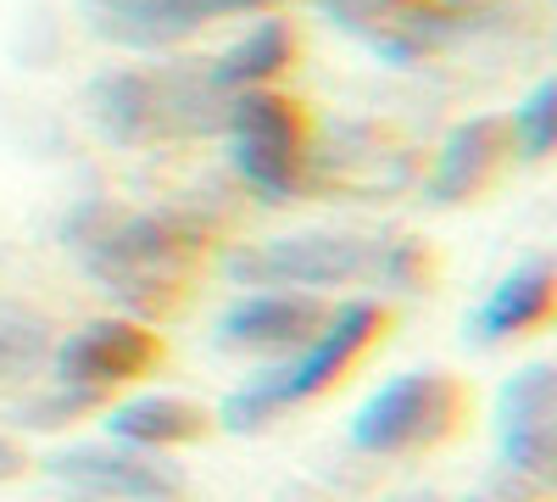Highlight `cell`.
Wrapping results in <instances>:
<instances>
[{
    "mask_svg": "<svg viewBox=\"0 0 557 502\" xmlns=\"http://www.w3.org/2000/svg\"><path fill=\"white\" fill-rule=\"evenodd\" d=\"M207 230L184 212H112L101 201L78 207L62 223V246L78 252L84 273L134 318H162L178 291L190 257L201 252Z\"/></svg>",
    "mask_w": 557,
    "mask_h": 502,
    "instance_id": "cell-1",
    "label": "cell"
},
{
    "mask_svg": "<svg viewBox=\"0 0 557 502\" xmlns=\"http://www.w3.org/2000/svg\"><path fill=\"white\" fill-rule=\"evenodd\" d=\"M89 123L112 146H151L173 134H212L223 128V89L212 84V68H107L84 89Z\"/></svg>",
    "mask_w": 557,
    "mask_h": 502,
    "instance_id": "cell-2",
    "label": "cell"
},
{
    "mask_svg": "<svg viewBox=\"0 0 557 502\" xmlns=\"http://www.w3.org/2000/svg\"><path fill=\"white\" fill-rule=\"evenodd\" d=\"M380 325H385V313H380V302H368V296L330 307V318H323L318 335H312L301 352H290L285 363L262 369L251 385H240V391L223 396V407H218L223 430H235V436H240V430H262L278 407L312 402L318 391H330V385L351 369V363L368 352V341L380 335Z\"/></svg>",
    "mask_w": 557,
    "mask_h": 502,
    "instance_id": "cell-3",
    "label": "cell"
},
{
    "mask_svg": "<svg viewBox=\"0 0 557 502\" xmlns=\"http://www.w3.org/2000/svg\"><path fill=\"white\" fill-rule=\"evenodd\" d=\"M228 128V162L262 201H296L301 168H307V123L290 96L273 89H235L223 112Z\"/></svg>",
    "mask_w": 557,
    "mask_h": 502,
    "instance_id": "cell-4",
    "label": "cell"
},
{
    "mask_svg": "<svg viewBox=\"0 0 557 502\" xmlns=\"http://www.w3.org/2000/svg\"><path fill=\"white\" fill-rule=\"evenodd\" d=\"M374 257H380V241L368 235L301 230V235L228 252L223 273L235 285H262V291H335V285L374 280Z\"/></svg>",
    "mask_w": 557,
    "mask_h": 502,
    "instance_id": "cell-5",
    "label": "cell"
},
{
    "mask_svg": "<svg viewBox=\"0 0 557 502\" xmlns=\"http://www.w3.org/2000/svg\"><path fill=\"white\" fill-rule=\"evenodd\" d=\"M462 391L451 375L441 369H407L396 380H385L351 414V446L368 458H401V452L435 446L451 425H457Z\"/></svg>",
    "mask_w": 557,
    "mask_h": 502,
    "instance_id": "cell-6",
    "label": "cell"
},
{
    "mask_svg": "<svg viewBox=\"0 0 557 502\" xmlns=\"http://www.w3.org/2000/svg\"><path fill=\"white\" fill-rule=\"evenodd\" d=\"M57 486L73 497L96 502H184L190 480L184 469L157 446H128V441H101V446H67L45 464Z\"/></svg>",
    "mask_w": 557,
    "mask_h": 502,
    "instance_id": "cell-7",
    "label": "cell"
},
{
    "mask_svg": "<svg viewBox=\"0 0 557 502\" xmlns=\"http://www.w3.org/2000/svg\"><path fill=\"white\" fill-rule=\"evenodd\" d=\"M496 441L513 491H546L557 458V375L552 363H524L496 396Z\"/></svg>",
    "mask_w": 557,
    "mask_h": 502,
    "instance_id": "cell-8",
    "label": "cell"
},
{
    "mask_svg": "<svg viewBox=\"0 0 557 502\" xmlns=\"http://www.w3.org/2000/svg\"><path fill=\"white\" fill-rule=\"evenodd\" d=\"M162 357L157 330H146L139 318H89V325L57 335L51 369L62 385H84L96 396H112V385H128Z\"/></svg>",
    "mask_w": 557,
    "mask_h": 502,
    "instance_id": "cell-9",
    "label": "cell"
},
{
    "mask_svg": "<svg viewBox=\"0 0 557 502\" xmlns=\"http://www.w3.org/2000/svg\"><path fill=\"white\" fill-rule=\"evenodd\" d=\"M268 0H78L89 34L123 51H168L228 12H262Z\"/></svg>",
    "mask_w": 557,
    "mask_h": 502,
    "instance_id": "cell-10",
    "label": "cell"
},
{
    "mask_svg": "<svg viewBox=\"0 0 557 502\" xmlns=\"http://www.w3.org/2000/svg\"><path fill=\"white\" fill-rule=\"evenodd\" d=\"M323 318H330V307L318 291H246L223 307L218 346L251 357H290L318 335Z\"/></svg>",
    "mask_w": 557,
    "mask_h": 502,
    "instance_id": "cell-11",
    "label": "cell"
},
{
    "mask_svg": "<svg viewBox=\"0 0 557 502\" xmlns=\"http://www.w3.org/2000/svg\"><path fill=\"white\" fill-rule=\"evenodd\" d=\"M507 146H513V140H507V118H469V123H457V128L446 134L441 157H435L430 196H435L441 207L474 201L491 179H496Z\"/></svg>",
    "mask_w": 557,
    "mask_h": 502,
    "instance_id": "cell-12",
    "label": "cell"
},
{
    "mask_svg": "<svg viewBox=\"0 0 557 502\" xmlns=\"http://www.w3.org/2000/svg\"><path fill=\"white\" fill-rule=\"evenodd\" d=\"M552 285H557L552 262L546 257H524L513 273H502V285L474 313V335L485 346H496V341H513V335L546 325V318H552Z\"/></svg>",
    "mask_w": 557,
    "mask_h": 502,
    "instance_id": "cell-13",
    "label": "cell"
},
{
    "mask_svg": "<svg viewBox=\"0 0 557 502\" xmlns=\"http://www.w3.org/2000/svg\"><path fill=\"white\" fill-rule=\"evenodd\" d=\"M207 430V414L201 402L190 396H168V391H151V396H134V402H117L107 414V436L112 441H128V446H184Z\"/></svg>",
    "mask_w": 557,
    "mask_h": 502,
    "instance_id": "cell-14",
    "label": "cell"
},
{
    "mask_svg": "<svg viewBox=\"0 0 557 502\" xmlns=\"http://www.w3.org/2000/svg\"><path fill=\"white\" fill-rule=\"evenodd\" d=\"M296 57V28L285 17H262L257 28H246L228 51L212 62V84L223 96H235V89H257L268 78H278Z\"/></svg>",
    "mask_w": 557,
    "mask_h": 502,
    "instance_id": "cell-15",
    "label": "cell"
},
{
    "mask_svg": "<svg viewBox=\"0 0 557 502\" xmlns=\"http://www.w3.org/2000/svg\"><path fill=\"white\" fill-rule=\"evenodd\" d=\"M57 346V325L28 302H7L0 296V385H23L34 380Z\"/></svg>",
    "mask_w": 557,
    "mask_h": 502,
    "instance_id": "cell-16",
    "label": "cell"
},
{
    "mask_svg": "<svg viewBox=\"0 0 557 502\" xmlns=\"http://www.w3.org/2000/svg\"><path fill=\"white\" fill-rule=\"evenodd\" d=\"M507 140L519 146L524 162H546L552 157V140H557V78H541L530 96L513 107V118H507Z\"/></svg>",
    "mask_w": 557,
    "mask_h": 502,
    "instance_id": "cell-17",
    "label": "cell"
},
{
    "mask_svg": "<svg viewBox=\"0 0 557 502\" xmlns=\"http://www.w3.org/2000/svg\"><path fill=\"white\" fill-rule=\"evenodd\" d=\"M101 402H107V396L57 380L45 396H28V402L17 407V425H28V430H57V425H73L78 414H89V407H101Z\"/></svg>",
    "mask_w": 557,
    "mask_h": 502,
    "instance_id": "cell-18",
    "label": "cell"
},
{
    "mask_svg": "<svg viewBox=\"0 0 557 502\" xmlns=\"http://www.w3.org/2000/svg\"><path fill=\"white\" fill-rule=\"evenodd\" d=\"M374 280L391 285V291H418L424 285V246L418 241H380Z\"/></svg>",
    "mask_w": 557,
    "mask_h": 502,
    "instance_id": "cell-19",
    "label": "cell"
},
{
    "mask_svg": "<svg viewBox=\"0 0 557 502\" xmlns=\"http://www.w3.org/2000/svg\"><path fill=\"white\" fill-rule=\"evenodd\" d=\"M17 475H23V446L0 430V480H17Z\"/></svg>",
    "mask_w": 557,
    "mask_h": 502,
    "instance_id": "cell-20",
    "label": "cell"
},
{
    "mask_svg": "<svg viewBox=\"0 0 557 502\" xmlns=\"http://www.w3.org/2000/svg\"><path fill=\"white\" fill-rule=\"evenodd\" d=\"M401 502H441L435 491H412V497H401Z\"/></svg>",
    "mask_w": 557,
    "mask_h": 502,
    "instance_id": "cell-21",
    "label": "cell"
},
{
    "mask_svg": "<svg viewBox=\"0 0 557 502\" xmlns=\"http://www.w3.org/2000/svg\"><path fill=\"white\" fill-rule=\"evenodd\" d=\"M462 502H491V497H462Z\"/></svg>",
    "mask_w": 557,
    "mask_h": 502,
    "instance_id": "cell-22",
    "label": "cell"
}]
</instances>
